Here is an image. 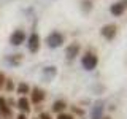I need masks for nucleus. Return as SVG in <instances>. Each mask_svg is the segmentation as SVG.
Segmentation results:
<instances>
[{
    "mask_svg": "<svg viewBox=\"0 0 127 119\" xmlns=\"http://www.w3.org/2000/svg\"><path fill=\"white\" fill-rule=\"evenodd\" d=\"M97 62H98L97 56L92 54V53H87L86 56H83V59H81V65H83V68H86V70H94L95 67H97Z\"/></svg>",
    "mask_w": 127,
    "mask_h": 119,
    "instance_id": "nucleus-1",
    "label": "nucleus"
},
{
    "mask_svg": "<svg viewBox=\"0 0 127 119\" xmlns=\"http://www.w3.org/2000/svg\"><path fill=\"white\" fill-rule=\"evenodd\" d=\"M46 43H48L49 48H59V46H62V43H64V35L61 32H51L46 38Z\"/></svg>",
    "mask_w": 127,
    "mask_h": 119,
    "instance_id": "nucleus-2",
    "label": "nucleus"
},
{
    "mask_svg": "<svg viewBox=\"0 0 127 119\" xmlns=\"http://www.w3.org/2000/svg\"><path fill=\"white\" fill-rule=\"evenodd\" d=\"M116 26L114 24H106V26H103L100 29V33L102 37H105L106 40H113L114 37H116Z\"/></svg>",
    "mask_w": 127,
    "mask_h": 119,
    "instance_id": "nucleus-3",
    "label": "nucleus"
},
{
    "mask_svg": "<svg viewBox=\"0 0 127 119\" xmlns=\"http://www.w3.org/2000/svg\"><path fill=\"white\" fill-rule=\"evenodd\" d=\"M27 48H29L30 53H37L40 49V37L38 33H32L29 40H27Z\"/></svg>",
    "mask_w": 127,
    "mask_h": 119,
    "instance_id": "nucleus-4",
    "label": "nucleus"
},
{
    "mask_svg": "<svg viewBox=\"0 0 127 119\" xmlns=\"http://www.w3.org/2000/svg\"><path fill=\"white\" fill-rule=\"evenodd\" d=\"M24 40H26V33H24L22 30H16V32H13V33H11V37H10L11 45H14V46L22 45Z\"/></svg>",
    "mask_w": 127,
    "mask_h": 119,
    "instance_id": "nucleus-5",
    "label": "nucleus"
},
{
    "mask_svg": "<svg viewBox=\"0 0 127 119\" xmlns=\"http://www.w3.org/2000/svg\"><path fill=\"white\" fill-rule=\"evenodd\" d=\"M78 53H79V45H78V43H71V45L67 48V51H65L68 60H73V59L78 56Z\"/></svg>",
    "mask_w": 127,
    "mask_h": 119,
    "instance_id": "nucleus-6",
    "label": "nucleus"
},
{
    "mask_svg": "<svg viewBox=\"0 0 127 119\" xmlns=\"http://www.w3.org/2000/svg\"><path fill=\"white\" fill-rule=\"evenodd\" d=\"M124 10H126V6L122 5L121 2H118V3H113V5L110 6V13L113 14V16H121L122 13H124Z\"/></svg>",
    "mask_w": 127,
    "mask_h": 119,
    "instance_id": "nucleus-7",
    "label": "nucleus"
},
{
    "mask_svg": "<svg viewBox=\"0 0 127 119\" xmlns=\"http://www.w3.org/2000/svg\"><path fill=\"white\" fill-rule=\"evenodd\" d=\"M56 73H57V68H56V67H46V68L43 70V79H45V81H51V79L56 76Z\"/></svg>",
    "mask_w": 127,
    "mask_h": 119,
    "instance_id": "nucleus-8",
    "label": "nucleus"
},
{
    "mask_svg": "<svg viewBox=\"0 0 127 119\" xmlns=\"http://www.w3.org/2000/svg\"><path fill=\"white\" fill-rule=\"evenodd\" d=\"M43 98H45V92H43L41 89H38V87H35V89L32 90V102L40 103V102H43Z\"/></svg>",
    "mask_w": 127,
    "mask_h": 119,
    "instance_id": "nucleus-9",
    "label": "nucleus"
},
{
    "mask_svg": "<svg viewBox=\"0 0 127 119\" xmlns=\"http://www.w3.org/2000/svg\"><path fill=\"white\" fill-rule=\"evenodd\" d=\"M0 114H2V116H10L11 114V110H10V106L6 105V100L3 97H0Z\"/></svg>",
    "mask_w": 127,
    "mask_h": 119,
    "instance_id": "nucleus-10",
    "label": "nucleus"
},
{
    "mask_svg": "<svg viewBox=\"0 0 127 119\" xmlns=\"http://www.w3.org/2000/svg\"><path fill=\"white\" fill-rule=\"evenodd\" d=\"M18 108H19V110H22V111H26V113H29V111H30L29 100H27L26 97H21V98L18 100Z\"/></svg>",
    "mask_w": 127,
    "mask_h": 119,
    "instance_id": "nucleus-11",
    "label": "nucleus"
},
{
    "mask_svg": "<svg viewBox=\"0 0 127 119\" xmlns=\"http://www.w3.org/2000/svg\"><path fill=\"white\" fill-rule=\"evenodd\" d=\"M102 113H103V105L97 103L92 110V119H102Z\"/></svg>",
    "mask_w": 127,
    "mask_h": 119,
    "instance_id": "nucleus-12",
    "label": "nucleus"
},
{
    "mask_svg": "<svg viewBox=\"0 0 127 119\" xmlns=\"http://www.w3.org/2000/svg\"><path fill=\"white\" fill-rule=\"evenodd\" d=\"M53 110H54V111H57V113L64 111V110H65V102H64V100H56V102H54V105H53Z\"/></svg>",
    "mask_w": 127,
    "mask_h": 119,
    "instance_id": "nucleus-13",
    "label": "nucleus"
},
{
    "mask_svg": "<svg viewBox=\"0 0 127 119\" xmlns=\"http://www.w3.org/2000/svg\"><path fill=\"white\" fill-rule=\"evenodd\" d=\"M29 84H27V83H21V84H19V87H18V94H21L22 97H24V94H27L29 92Z\"/></svg>",
    "mask_w": 127,
    "mask_h": 119,
    "instance_id": "nucleus-14",
    "label": "nucleus"
},
{
    "mask_svg": "<svg viewBox=\"0 0 127 119\" xmlns=\"http://www.w3.org/2000/svg\"><path fill=\"white\" fill-rule=\"evenodd\" d=\"M57 119H73V118H71L70 114H62V113H61V114L57 116Z\"/></svg>",
    "mask_w": 127,
    "mask_h": 119,
    "instance_id": "nucleus-15",
    "label": "nucleus"
},
{
    "mask_svg": "<svg viewBox=\"0 0 127 119\" xmlns=\"http://www.w3.org/2000/svg\"><path fill=\"white\" fill-rule=\"evenodd\" d=\"M40 119H51V116L48 113H41V114H40Z\"/></svg>",
    "mask_w": 127,
    "mask_h": 119,
    "instance_id": "nucleus-16",
    "label": "nucleus"
},
{
    "mask_svg": "<svg viewBox=\"0 0 127 119\" xmlns=\"http://www.w3.org/2000/svg\"><path fill=\"white\" fill-rule=\"evenodd\" d=\"M3 83H5V75H3V73H0V87L3 86Z\"/></svg>",
    "mask_w": 127,
    "mask_h": 119,
    "instance_id": "nucleus-17",
    "label": "nucleus"
},
{
    "mask_svg": "<svg viewBox=\"0 0 127 119\" xmlns=\"http://www.w3.org/2000/svg\"><path fill=\"white\" fill-rule=\"evenodd\" d=\"M18 119H27V118H26V114H19Z\"/></svg>",
    "mask_w": 127,
    "mask_h": 119,
    "instance_id": "nucleus-18",
    "label": "nucleus"
},
{
    "mask_svg": "<svg viewBox=\"0 0 127 119\" xmlns=\"http://www.w3.org/2000/svg\"><path fill=\"white\" fill-rule=\"evenodd\" d=\"M121 3H122L124 6H127V0H121Z\"/></svg>",
    "mask_w": 127,
    "mask_h": 119,
    "instance_id": "nucleus-19",
    "label": "nucleus"
}]
</instances>
